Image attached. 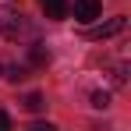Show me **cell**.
I'll return each mask as SVG.
<instances>
[{
    "label": "cell",
    "instance_id": "cell-1",
    "mask_svg": "<svg viewBox=\"0 0 131 131\" xmlns=\"http://www.w3.org/2000/svg\"><path fill=\"white\" fill-rule=\"evenodd\" d=\"M0 32L14 43V39H21L25 32H28V25H25V14L21 11H11V7H0Z\"/></svg>",
    "mask_w": 131,
    "mask_h": 131
},
{
    "label": "cell",
    "instance_id": "cell-2",
    "mask_svg": "<svg viewBox=\"0 0 131 131\" xmlns=\"http://www.w3.org/2000/svg\"><path fill=\"white\" fill-rule=\"evenodd\" d=\"M124 25H128V18H110V21H103V25H92L85 36L89 39H110V36L124 32Z\"/></svg>",
    "mask_w": 131,
    "mask_h": 131
},
{
    "label": "cell",
    "instance_id": "cell-3",
    "mask_svg": "<svg viewBox=\"0 0 131 131\" xmlns=\"http://www.w3.org/2000/svg\"><path fill=\"white\" fill-rule=\"evenodd\" d=\"M99 14H103V4H99V0H74V18H78V21L92 25Z\"/></svg>",
    "mask_w": 131,
    "mask_h": 131
},
{
    "label": "cell",
    "instance_id": "cell-4",
    "mask_svg": "<svg viewBox=\"0 0 131 131\" xmlns=\"http://www.w3.org/2000/svg\"><path fill=\"white\" fill-rule=\"evenodd\" d=\"M46 7V18H53V21H60V18H67V0H39Z\"/></svg>",
    "mask_w": 131,
    "mask_h": 131
},
{
    "label": "cell",
    "instance_id": "cell-5",
    "mask_svg": "<svg viewBox=\"0 0 131 131\" xmlns=\"http://www.w3.org/2000/svg\"><path fill=\"white\" fill-rule=\"evenodd\" d=\"M21 106L28 110V113H39V110H43L46 103H43V96H39V92H28V96L21 99Z\"/></svg>",
    "mask_w": 131,
    "mask_h": 131
},
{
    "label": "cell",
    "instance_id": "cell-6",
    "mask_svg": "<svg viewBox=\"0 0 131 131\" xmlns=\"http://www.w3.org/2000/svg\"><path fill=\"white\" fill-rule=\"evenodd\" d=\"M32 64H50V53H46V50H39V46H32Z\"/></svg>",
    "mask_w": 131,
    "mask_h": 131
},
{
    "label": "cell",
    "instance_id": "cell-7",
    "mask_svg": "<svg viewBox=\"0 0 131 131\" xmlns=\"http://www.w3.org/2000/svg\"><path fill=\"white\" fill-rule=\"evenodd\" d=\"M92 106H96V110H106L110 106V96H106V92H92Z\"/></svg>",
    "mask_w": 131,
    "mask_h": 131
},
{
    "label": "cell",
    "instance_id": "cell-8",
    "mask_svg": "<svg viewBox=\"0 0 131 131\" xmlns=\"http://www.w3.org/2000/svg\"><path fill=\"white\" fill-rule=\"evenodd\" d=\"M25 74H28V71H25V67H18V64H14V67H11V74H7V78H11V82H21Z\"/></svg>",
    "mask_w": 131,
    "mask_h": 131
},
{
    "label": "cell",
    "instance_id": "cell-9",
    "mask_svg": "<svg viewBox=\"0 0 131 131\" xmlns=\"http://www.w3.org/2000/svg\"><path fill=\"white\" fill-rule=\"evenodd\" d=\"M4 128H11V117H7V113L0 110V131H4Z\"/></svg>",
    "mask_w": 131,
    "mask_h": 131
}]
</instances>
